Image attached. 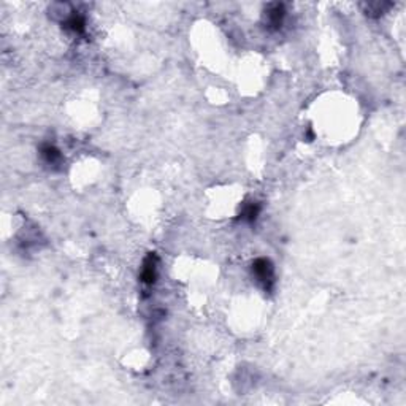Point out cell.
Wrapping results in <instances>:
<instances>
[{"label":"cell","instance_id":"obj_4","mask_svg":"<svg viewBox=\"0 0 406 406\" xmlns=\"http://www.w3.org/2000/svg\"><path fill=\"white\" fill-rule=\"evenodd\" d=\"M64 27L68 29V31H71L73 34H84L86 31V21L84 18L81 16V14H71V16L64 22Z\"/></svg>","mask_w":406,"mask_h":406},{"label":"cell","instance_id":"obj_5","mask_svg":"<svg viewBox=\"0 0 406 406\" xmlns=\"http://www.w3.org/2000/svg\"><path fill=\"white\" fill-rule=\"evenodd\" d=\"M40 154L48 164H59L61 159H62L61 151L56 146H53V144H43L41 149H40Z\"/></svg>","mask_w":406,"mask_h":406},{"label":"cell","instance_id":"obj_7","mask_svg":"<svg viewBox=\"0 0 406 406\" xmlns=\"http://www.w3.org/2000/svg\"><path fill=\"white\" fill-rule=\"evenodd\" d=\"M392 7V4H368V13L367 14H370V16H379V14H383L384 13V10L386 8H390Z\"/></svg>","mask_w":406,"mask_h":406},{"label":"cell","instance_id":"obj_3","mask_svg":"<svg viewBox=\"0 0 406 406\" xmlns=\"http://www.w3.org/2000/svg\"><path fill=\"white\" fill-rule=\"evenodd\" d=\"M286 16V10L283 4H271L267 10V22L271 31H278L283 26V19Z\"/></svg>","mask_w":406,"mask_h":406},{"label":"cell","instance_id":"obj_2","mask_svg":"<svg viewBox=\"0 0 406 406\" xmlns=\"http://www.w3.org/2000/svg\"><path fill=\"white\" fill-rule=\"evenodd\" d=\"M157 262L159 259L154 252L148 254V257L143 260V268H141V281L148 286H153L157 280Z\"/></svg>","mask_w":406,"mask_h":406},{"label":"cell","instance_id":"obj_1","mask_svg":"<svg viewBox=\"0 0 406 406\" xmlns=\"http://www.w3.org/2000/svg\"><path fill=\"white\" fill-rule=\"evenodd\" d=\"M252 274L256 276V280L264 286L265 291H271L273 283H274V268L270 259L260 257L256 259L252 262Z\"/></svg>","mask_w":406,"mask_h":406},{"label":"cell","instance_id":"obj_6","mask_svg":"<svg viewBox=\"0 0 406 406\" xmlns=\"http://www.w3.org/2000/svg\"><path fill=\"white\" fill-rule=\"evenodd\" d=\"M259 213H260V205H259V203H251V205H248L243 210L241 217L244 221H248V222H254L257 219Z\"/></svg>","mask_w":406,"mask_h":406}]
</instances>
